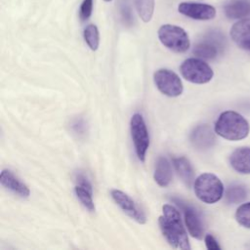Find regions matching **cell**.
<instances>
[{"label":"cell","mask_w":250,"mask_h":250,"mask_svg":"<svg viewBox=\"0 0 250 250\" xmlns=\"http://www.w3.org/2000/svg\"><path fill=\"white\" fill-rule=\"evenodd\" d=\"M0 183L7 189L13 191L15 194L26 198L29 196L30 191L26 185L21 182L10 170L4 169L0 175Z\"/></svg>","instance_id":"14"},{"label":"cell","mask_w":250,"mask_h":250,"mask_svg":"<svg viewBox=\"0 0 250 250\" xmlns=\"http://www.w3.org/2000/svg\"><path fill=\"white\" fill-rule=\"evenodd\" d=\"M235 219L239 225L246 229H250V202L243 203L237 208Z\"/></svg>","instance_id":"23"},{"label":"cell","mask_w":250,"mask_h":250,"mask_svg":"<svg viewBox=\"0 0 250 250\" xmlns=\"http://www.w3.org/2000/svg\"><path fill=\"white\" fill-rule=\"evenodd\" d=\"M137 12L145 22H148L153 15L154 0H134Z\"/></svg>","instance_id":"21"},{"label":"cell","mask_w":250,"mask_h":250,"mask_svg":"<svg viewBox=\"0 0 250 250\" xmlns=\"http://www.w3.org/2000/svg\"><path fill=\"white\" fill-rule=\"evenodd\" d=\"M130 131L137 156L144 162L149 146V136L146 122L141 114H133L130 121Z\"/></svg>","instance_id":"6"},{"label":"cell","mask_w":250,"mask_h":250,"mask_svg":"<svg viewBox=\"0 0 250 250\" xmlns=\"http://www.w3.org/2000/svg\"><path fill=\"white\" fill-rule=\"evenodd\" d=\"M225 43V37L222 33L211 31L194 46L193 54L201 59L213 60L223 52Z\"/></svg>","instance_id":"7"},{"label":"cell","mask_w":250,"mask_h":250,"mask_svg":"<svg viewBox=\"0 0 250 250\" xmlns=\"http://www.w3.org/2000/svg\"><path fill=\"white\" fill-rule=\"evenodd\" d=\"M172 168L168 159L164 156H160L155 164L153 178L154 181L160 187H167L172 181Z\"/></svg>","instance_id":"18"},{"label":"cell","mask_w":250,"mask_h":250,"mask_svg":"<svg viewBox=\"0 0 250 250\" xmlns=\"http://www.w3.org/2000/svg\"><path fill=\"white\" fill-rule=\"evenodd\" d=\"M248 191L243 185H231L226 192V199L229 203L236 204L242 202L247 197Z\"/></svg>","instance_id":"20"},{"label":"cell","mask_w":250,"mask_h":250,"mask_svg":"<svg viewBox=\"0 0 250 250\" xmlns=\"http://www.w3.org/2000/svg\"><path fill=\"white\" fill-rule=\"evenodd\" d=\"M231 167L240 174H250V147L236 148L229 156Z\"/></svg>","instance_id":"16"},{"label":"cell","mask_w":250,"mask_h":250,"mask_svg":"<svg viewBox=\"0 0 250 250\" xmlns=\"http://www.w3.org/2000/svg\"><path fill=\"white\" fill-rule=\"evenodd\" d=\"M230 37L238 47L250 51V18L236 21L230 29Z\"/></svg>","instance_id":"11"},{"label":"cell","mask_w":250,"mask_h":250,"mask_svg":"<svg viewBox=\"0 0 250 250\" xmlns=\"http://www.w3.org/2000/svg\"><path fill=\"white\" fill-rule=\"evenodd\" d=\"M173 165L183 183L188 188H190L192 183H194V173L188 159H187L185 156L175 157L173 158Z\"/></svg>","instance_id":"19"},{"label":"cell","mask_w":250,"mask_h":250,"mask_svg":"<svg viewBox=\"0 0 250 250\" xmlns=\"http://www.w3.org/2000/svg\"><path fill=\"white\" fill-rule=\"evenodd\" d=\"M110 195L114 202L122 209L124 213H126L130 218L138 222L139 224H145L146 222V218L145 214L139 209L134 200L125 192L119 189H112L110 191Z\"/></svg>","instance_id":"9"},{"label":"cell","mask_w":250,"mask_h":250,"mask_svg":"<svg viewBox=\"0 0 250 250\" xmlns=\"http://www.w3.org/2000/svg\"><path fill=\"white\" fill-rule=\"evenodd\" d=\"M153 80L157 89L165 96L175 98L183 93L184 86L181 78L170 69L161 68L156 70L153 75Z\"/></svg>","instance_id":"8"},{"label":"cell","mask_w":250,"mask_h":250,"mask_svg":"<svg viewBox=\"0 0 250 250\" xmlns=\"http://www.w3.org/2000/svg\"><path fill=\"white\" fill-rule=\"evenodd\" d=\"M225 15L230 20H241L250 16V0H229L224 6Z\"/></svg>","instance_id":"17"},{"label":"cell","mask_w":250,"mask_h":250,"mask_svg":"<svg viewBox=\"0 0 250 250\" xmlns=\"http://www.w3.org/2000/svg\"><path fill=\"white\" fill-rule=\"evenodd\" d=\"M104 1H105V2H110L111 0H104Z\"/></svg>","instance_id":"26"},{"label":"cell","mask_w":250,"mask_h":250,"mask_svg":"<svg viewBox=\"0 0 250 250\" xmlns=\"http://www.w3.org/2000/svg\"><path fill=\"white\" fill-rule=\"evenodd\" d=\"M92 10L93 0H83L79 9V17L81 21H87L92 15Z\"/></svg>","instance_id":"24"},{"label":"cell","mask_w":250,"mask_h":250,"mask_svg":"<svg viewBox=\"0 0 250 250\" xmlns=\"http://www.w3.org/2000/svg\"><path fill=\"white\" fill-rule=\"evenodd\" d=\"M160 42L169 50L184 53L189 48V38L184 28L175 24H163L158 29Z\"/></svg>","instance_id":"4"},{"label":"cell","mask_w":250,"mask_h":250,"mask_svg":"<svg viewBox=\"0 0 250 250\" xmlns=\"http://www.w3.org/2000/svg\"><path fill=\"white\" fill-rule=\"evenodd\" d=\"M84 39L92 51H96L100 44L99 29L95 24H88L84 29Z\"/></svg>","instance_id":"22"},{"label":"cell","mask_w":250,"mask_h":250,"mask_svg":"<svg viewBox=\"0 0 250 250\" xmlns=\"http://www.w3.org/2000/svg\"><path fill=\"white\" fill-rule=\"evenodd\" d=\"M204 241H205L206 248L209 250H220L221 249V246L219 245V243L217 242V240L215 239V237L212 234H206L204 236Z\"/></svg>","instance_id":"25"},{"label":"cell","mask_w":250,"mask_h":250,"mask_svg":"<svg viewBox=\"0 0 250 250\" xmlns=\"http://www.w3.org/2000/svg\"><path fill=\"white\" fill-rule=\"evenodd\" d=\"M163 214L159 217V227L167 242L175 249L189 250L188 233L183 226L179 211L170 204L162 207Z\"/></svg>","instance_id":"1"},{"label":"cell","mask_w":250,"mask_h":250,"mask_svg":"<svg viewBox=\"0 0 250 250\" xmlns=\"http://www.w3.org/2000/svg\"><path fill=\"white\" fill-rule=\"evenodd\" d=\"M183 210L186 226L189 234L196 239H202L204 235V227L199 214L193 207L188 204L183 205Z\"/></svg>","instance_id":"12"},{"label":"cell","mask_w":250,"mask_h":250,"mask_svg":"<svg viewBox=\"0 0 250 250\" xmlns=\"http://www.w3.org/2000/svg\"><path fill=\"white\" fill-rule=\"evenodd\" d=\"M249 130L248 121L240 113L233 110L222 112L215 123V133L229 141H239L246 138Z\"/></svg>","instance_id":"2"},{"label":"cell","mask_w":250,"mask_h":250,"mask_svg":"<svg viewBox=\"0 0 250 250\" xmlns=\"http://www.w3.org/2000/svg\"><path fill=\"white\" fill-rule=\"evenodd\" d=\"M193 188L197 198L207 204L218 202L224 194V185L222 181L212 173L199 175L194 180Z\"/></svg>","instance_id":"3"},{"label":"cell","mask_w":250,"mask_h":250,"mask_svg":"<svg viewBox=\"0 0 250 250\" xmlns=\"http://www.w3.org/2000/svg\"><path fill=\"white\" fill-rule=\"evenodd\" d=\"M74 192L86 209H88L90 212H95V204L92 197V186L85 176H77V185L74 188Z\"/></svg>","instance_id":"15"},{"label":"cell","mask_w":250,"mask_h":250,"mask_svg":"<svg viewBox=\"0 0 250 250\" xmlns=\"http://www.w3.org/2000/svg\"><path fill=\"white\" fill-rule=\"evenodd\" d=\"M216 141L212 129L204 124L197 126L190 134V142L192 146L198 149H206L211 147Z\"/></svg>","instance_id":"13"},{"label":"cell","mask_w":250,"mask_h":250,"mask_svg":"<svg viewBox=\"0 0 250 250\" xmlns=\"http://www.w3.org/2000/svg\"><path fill=\"white\" fill-rule=\"evenodd\" d=\"M178 11L184 16L198 21L212 20L216 16L213 6L195 2H182L178 6Z\"/></svg>","instance_id":"10"},{"label":"cell","mask_w":250,"mask_h":250,"mask_svg":"<svg viewBox=\"0 0 250 250\" xmlns=\"http://www.w3.org/2000/svg\"><path fill=\"white\" fill-rule=\"evenodd\" d=\"M182 76L194 84H205L209 82L214 75L210 65L197 58L187 59L180 67Z\"/></svg>","instance_id":"5"}]
</instances>
